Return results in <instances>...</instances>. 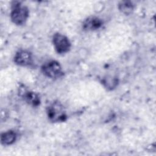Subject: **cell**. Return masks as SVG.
Masks as SVG:
<instances>
[{
    "label": "cell",
    "mask_w": 156,
    "mask_h": 156,
    "mask_svg": "<svg viewBox=\"0 0 156 156\" xmlns=\"http://www.w3.org/2000/svg\"><path fill=\"white\" fill-rule=\"evenodd\" d=\"M52 43L56 52L60 54L68 52L71 48V43L69 39L60 33H56L53 35Z\"/></svg>",
    "instance_id": "4"
},
{
    "label": "cell",
    "mask_w": 156,
    "mask_h": 156,
    "mask_svg": "<svg viewBox=\"0 0 156 156\" xmlns=\"http://www.w3.org/2000/svg\"><path fill=\"white\" fill-rule=\"evenodd\" d=\"M16 139V133L13 130H9L1 134V141L4 145H10Z\"/></svg>",
    "instance_id": "8"
},
{
    "label": "cell",
    "mask_w": 156,
    "mask_h": 156,
    "mask_svg": "<svg viewBox=\"0 0 156 156\" xmlns=\"http://www.w3.org/2000/svg\"><path fill=\"white\" fill-rule=\"evenodd\" d=\"M41 71L46 77L51 79L60 77L63 73L60 64L55 60L44 63L41 67Z\"/></svg>",
    "instance_id": "3"
},
{
    "label": "cell",
    "mask_w": 156,
    "mask_h": 156,
    "mask_svg": "<svg viewBox=\"0 0 156 156\" xmlns=\"http://www.w3.org/2000/svg\"><path fill=\"white\" fill-rule=\"evenodd\" d=\"M22 96L27 104L34 107L38 106L40 103L39 96L33 91H25Z\"/></svg>",
    "instance_id": "7"
},
{
    "label": "cell",
    "mask_w": 156,
    "mask_h": 156,
    "mask_svg": "<svg viewBox=\"0 0 156 156\" xmlns=\"http://www.w3.org/2000/svg\"><path fill=\"white\" fill-rule=\"evenodd\" d=\"M14 62L21 66H29L33 63L32 54L26 50L18 51L14 57Z\"/></svg>",
    "instance_id": "5"
},
{
    "label": "cell",
    "mask_w": 156,
    "mask_h": 156,
    "mask_svg": "<svg viewBox=\"0 0 156 156\" xmlns=\"http://www.w3.org/2000/svg\"><path fill=\"white\" fill-rule=\"evenodd\" d=\"M119 9L122 13L126 15H129L132 13L133 10V5L130 2L122 1L119 4Z\"/></svg>",
    "instance_id": "9"
},
{
    "label": "cell",
    "mask_w": 156,
    "mask_h": 156,
    "mask_svg": "<svg viewBox=\"0 0 156 156\" xmlns=\"http://www.w3.org/2000/svg\"><path fill=\"white\" fill-rule=\"evenodd\" d=\"M46 113L48 118L52 122H63L66 119V112L63 106L58 101H54L50 104L47 107Z\"/></svg>",
    "instance_id": "1"
},
{
    "label": "cell",
    "mask_w": 156,
    "mask_h": 156,
    "mask_svg": "<svg viewBox=\"0 0 156 156\" xmlns=\"http://www.w3.org/2000/svg\"><path fill=\"white\" fill-rule=\"evenodd\" d=\"M103 24V21L98 17L91 16L86 19L83 23L82 27L86 30H95L99 29Z\"/></svg>",
    "instance_id": "6"
},
{
    "label": "cell",
    "mask_w": 156,
    "mask_h": 156,
    "mask_svg": "<svg viewBox=\"0 0 156 156\" xmlns=\"http://www.w3.org/2000/svg\"><path fill=\"white\" fill-rule=\"evenodd\" d=\"M29 17V10L20 2H15L10 13L12 21L16 25L24 24Z\"/></svg>",
    "instance_id": "2"
}]
</instances>
